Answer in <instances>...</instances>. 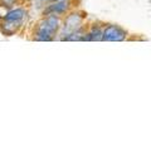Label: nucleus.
I'll use <instances>...</instances> for the list:
<instances>
[{
  "label": "nucleus",
  "mask_w": 151,
  "mask_h": 151,
  "mask_svg": "<svg viewBox=\"0 0 151 151\" xmlns=\"http://www.w3.org/2000/svg\"><path fill=\"white\" fill-rule=\"evenodd\" d=\"M59 27V20L58 18H55L54 15H50L40 23L39 28H38L37 33V39L38 40H50L53 34L57 32Z\"/></svg>",
  "instance_id": "obj_1"
},
{
  "label": "nucleus",
  "mask_w": 151,
  "mask_h": 151,
  "mask_svg": "<svg viewBox=\"0 0 151 151\" xmlns=\"http://www.w3.org/2000/svg\"><path fill=\"white\" fill-rule=\"evenodd\" d=\"M126 38V32L116 25H108L103 32V40L107 42H121Z\"/></svg>",
  "instance_id": "obj_2"
},
{
  "label": "nucleus",
  "mask_w": 151,
  "mask_h": 151,
  "mask_svg": "<svg viewBox=\"0 0 151 151\" xmlns=\"http://www.w3.org/2000/svg\"><path fill=\"white\" fill-rule=\"evenodd\" d=\"M25 15V12L23 9H14V10L9 12L4 20H9V22H22V19L24 18Z\"/></svg>",
  "instance_id": "obj_3"
},
{
  "label": "nucleus",
  "mask_w": 151,
  "mask_h": 151,
  "mask_svg": "<svg viewBox=\"0 0 151 151\" xmlns=\"http://www.w3.org/2000/svg\"><path fill=\"white\" fill-rule=\"evenodd\" d=\"M102 40L103 39V33L101 32L100 27H93L92 30L89 32V34L87 38H84L83 40Z\"/></svg>",
  "instance_id": "obj_4"
},
{
  "label": "nucleus",
  "mask_w": 151,
  "mask_h": 151,
  "mask_svg": "<svg viewBox=\"0 0 151 151\" xmlns=\"http://www.w3.org/2000/svg\"><path fill=\"white\" fill-rule=\"evenodd\" d=\"M68 9V4L64 3V1H60V3H57V4H53V5H50L49 9L47 10V13H64L65 10Z\"/></svg>",
  "instance_id": "obj_5"
}]
</instances>
